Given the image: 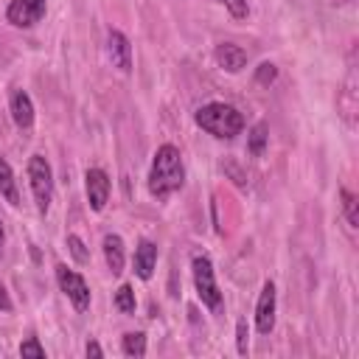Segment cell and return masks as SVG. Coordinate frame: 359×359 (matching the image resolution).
<instances>
[{"instance_id": "603a6c76", "label": "cell", "mask_w": 359, "mask_h": 359, "mask_svg": "<svg viewBox=\"0 0 359 359\" xmlns=\"http://www.w3.org/2000/svg\"><path fill=\"white\" fill-rule=\"evenodd\" d=\"M236 345H238V353L244 356L247 353V320H238L236 325Z\"/></svg>"}, {"instance_id": "484cf974", "label": "cell", "mask_w": 359, "mask_h": 359, "mask_svg": "<svg viewBox=\"0 0 359 359\" xmlns=\"http://www.w3.org/2000/svg\"><path fill=\"white\" fill-rule=\"evenodd\" d=\"M3 241H6V233H3V224H0V252H3Z\"/></svg>"}, {"instance_id": "9c48e42d", "label": "cell", "mask_w": 359, "mask_h": 359, "mask_svg": "<svg viewBox=\"0 0 359 359\" xmlns=\"http://www.w3.org/2000/svg\"><path fill=\"white\" fill-rule=\"evenodd\" d=\"M107 56H109V62L121 73L132 70V45H129V39L121 31H109V36H107Z\"/></svg>"}, {"instance_id": "44dd1931", "label": "cell", "mask_w": 359, "mask_h": 359, "mask_svg": "<svg viewBox=\"0 0 359 359\" xmlns=\"http://www.w3.org/2000/svg\"><path fill=\"white\" fill-rule=\"evenodd\" d=\"M275 76H278V67H275L272 62H261L258 70H255V81H258V84H272Z\"/></svg>"}, {"instance_id": "7a4b0ae2", "label": "cell", "mask_w": 359, "mask_h": 359, "mask_svg": "<svg viewBox=\"0 0 359 359\" xmlns=\"http://www.w3.org/2000/svg\"><path fill=\"white\" fill-rule=\"evenodd\" d=\"M196 126H202L208 135H213L219 140H233L236 135H241L244 118L236 107L222 104V101H210V104L196 109Z\"/></svg>"}, {"instance_id": "30bf717a", "label": "cell", "mask_w": 359, "mask_h": 359, "mask_svg": "<svg viewBox=\"0 0 359 359\" xmlns=\"http://www.w3.org/2000/svg\"><path fill=\"white\" fill-rule=\"evenodd\" d=\"M216 62H219V67L222 70H227V73H238L244 65H247V53H244V48H238V45H233V42H222V45H216Z\"/></svg>"}, {"instance_id": "3957f363", "label": "cell", "mask_w": 359, "mask_h": 359, "mask_svg": "<svg viewBox=\"0 0 359 359\" xmlns=\"http://www.w3.org/2000/svg\"><path fill=\"white\" fill-rule=\"evenodd\" d=\"M194 286L199 300L210 309V311H222V292L216 286V275H213V264L208 255H194Z\"/></svg>"}, {"instance_id": "4fadbf2b", "label": "cell", "mask_w": 359, "mask_h": 359, "mask_svg": "<svg viewBox=\"0 0 359 359\" xmlns=\"http://www.w3.org/2000/svg\"><path fill=\"white\" fill-rule=\"evenodd\" d=\"M104 258H107V266H109L112 275H121L123 272L126 255H123V238L118 233H107L104 236Z\"/></svg>"}, {"instance_id": "5bb4252c", "label": "cell", "mask_w": 359, "mask_h": 359, "mask_svg": "<svg viewBox=\"0 0 359 359\" xmlns=\"http://www.w3.org/2000/svg\"><path fill=\"white\" fill-rule=\"evenodd\" d=\"M0 194L6 196V202L11 208H20V191H17V180H14V171L11 165L0 157Z\"/></svg>"}, {"instance_id": "7c38bea8", "label": "cell", "mask_w": 359, "mask_h": 359, "mask_svg": "<svg viewBox=\"0 0 359 359\" xmlns=\"http://www.w3.org/2000/svg\"><path fill=\"white\" fill-rule=\"evenodd\" d=\"M154 264H157V244L143 238L137 244V250H135V272H137V278L149 280L151 272H154Z\"/></svg>"}, {"instance_id": "6da1fadb", "label": "cell", "mask_w": 359, "mask_h": 359, "mask_svg": "<svg viewBox=\"0 0 359 359\" xmlns=\"http://www.w3.org/2000/svg\"><path fill=\"white\" fill-rule=\"evenodd\" d=\"M185 185V165H182V154L177 146L163 143L154 151L151 160V171H149V194L154 199H168L171 194H177Z\"/></svg>"}, {"instance_id": "ffe728a7", "label": "cell", "mask_w": 359, "mask_h": 359, "mask_svg": "<svg viewBox=\"0 0 359 359\" xmlns=\"http://www.w3.org/2000/svg\"><path fill=\"white\" fill-rule=\"evenodd\" d=\"M236 20H247V14H250V3L247 0H219Z\"/></svg>"}, {"instance_id": "8fae6325", "label": "cell", "mask_w": 359, "mask_h": 359, "mask_svg": "<svg viewBox=\"0 0 359 359\" xmlns=\"http://www.w3.org/2000/svg\"><path fill=\"white\" fill-rule=\"evenodd\" d=\"M11 118L20 129H31L34 123V104H31V95L25 90H14L11 93Z\"/></svg>"}, {"instance_id": "52a82bcc", "label": "cell", "mask_w": 359, "mask_h": 359, "mask_svg": "<svg viewBox=\"0 0 359 359\" xmlns=\"http://www.w3.org/2000/svg\"><path fill=\"white\" fill-rule=\"evenodd\" d=\"M84 188H87V202L93 210H104L109 199V177L101 168H87L84 174Z\"/></svg>"}, {"instance_id": "ac0fdd59", "label": "cell", "mask_w": 359, "mask_h": 359, "mask_svg": "<svg viewBox=\"0 0 359 359\" xmlns=\"http://www.w3.org/2000/svg\"><path fill=\"white\" fill-rule=\"evenodd\" d=\"M342 208H345V216H348V222H351V227H359V208H356V196L348 191V188H342Z\"/></svg>"}, {"instance_id": "5b68a950", "label": "cell", "mask_w": 359, "mask_h": 359, "mask_svg": "<svg viewBox=\"0 0 359 359\" xmlns=\"http://www.w3.org/2000/svg\"><path fill=\"white\" fill-rule=\"evenodd\" d=\"M56 280H59V289L67 294V300L76 306V311H87L90 309V286L79 272H73L65 264H59L56 266Z\"/></svg>"}, {"instance_id": "2e32d148", "label": "cell", "mask_w": 359, "mask_h": 359, "mask_svg": "<svg viewBox=\"0 0 359 359\" xmlns=\"http://www.w3.org/2000/svg\"><path fill=\"white\" fill-rule=\"evenodd\" d=\"M135 292H132V286H118V292H115V309L121 311V314H135Z\"/></svg>"}, {"instance_id": "9a60e30c", "label": "cell", "mask_w": 359, "mask_h": 359, "mask_svg": "<svg viewBox=\"0 0 359 359\" xmlns=\"http://www.w3.org/2000/svg\"><path fill=\"white\" fill-rule=\"evenodd\" d=\"M121 348H123V353H126L129 359H140V356H146V334H140V331H129V334H123Z\"/></svg>"}, {"instance_id": "7402d4cb", "label": "cell", "mask_w": 359, "mask_h": 359, "mask_svg": "<svg viewBox=\"0 0 359 359\" xmlns=\"http://www.w3.org/2000/svg\"><path fill=\"white\" fill-rule=\"evenodd\" d=\"M67 247H70V252H73V258H76L79 264H84V261H87V250H84V241H81L76 233H70V236H67Z\"/></svg>"}, {"instance_id": "d6986e66", "label": "cell", "mask_w": 359, "mask_h": 359, "mask_svg": "<svg viewBox=\"0 0 359 359\" xmlns=\"http://www.w3.org/2000/svg\"><path fill=\"white\" fill-rule=\"evenodd\" d=\"M20 356H22V359H45V348L36 342V337H28V339L20 345Z\"/></svg>"}, {"instance_id": "e0dca14e", "label": "cell", "mask_w": 359, "mask_h": 359, "mask_svg": "<svg viewBox=\"0 0 359 359\" xmlns=\"http://www.w3.org/2000/svg\"><path fill=\"white\" fill-rule=\"evenodd\" d=\"M264 146H266V126H264V123H255L252 132H250L247 151H250L252 157H261V154H264Z\"/></svg>"}, {"instance_id": "d4e9b609", "label": "cell", "mask_w": 359, "mask_h": 359, "mask_svg": "<svg viewBox=\"0 0 359 359\" xmlns=\"http://www.w3.org/2000/svg\"><path fill=\"white\" fill-rule=\"evenodd\" d=\"M0 309L3 311H11V300H8V292L0 286Z\"/></svg>"}, {"instance_id": "ba28073f", "label": "cell", "mask_w": 359, "mask_h": 359, "mask_svg": "<svg viewBox=\"0 0 359 359\" xmlns=\"http://www.w3.org/2000/svg\"><path fill=\"white\" fill-rule=\"evenodd\" d=\"M255 328L258 334H269L275 328V283L272 280H266L261 289V297L255 306Z\"/></svg>"}, {"instance_id": "277c9868", "label": "cell", "mask_w": 359, "mask_h": 359, "mask_svg": "<svg viewBox=\"0 0 359 359\" xmlns=\"http://www.w3.org/2000/svg\"><path fill=\"white\" fill-rule=\"evenodd\" d=\"M28 180H31V191H34L39 213H48L50 199H53V171L42 154H34L28 160Z\"/></svg>"}, {"instance_id": "cb8c5ba5", "label": "cell", "mask_w": 359, "mask_h": 359, "mask_svg": "<svg viewBox=\"0 0 359 359\" xmlns=\"http://www.w3.org/2000/svg\"><path fill=\"white\" fill-rule=\"evenodd\" d=\"M84 353H87V356H93V359H101V356H104V351H101V345H98L95 339H90V342L84 345Z\"/></svg>"}, {"instance_id": "8992f818", "label": "cell", "mask_w": 359, "mask_h": 359, "mask_svg": "<svg viewBox=\"0 0 359 359\" xmlns=\"http://www.w3.org/2000/svg\"><path fill=\"white\" fill-rule=\"evenodd\" d=\"M48 0H11L6 8V20L14 28H31L45 17Z\"/></svg>"}]
</instances>
